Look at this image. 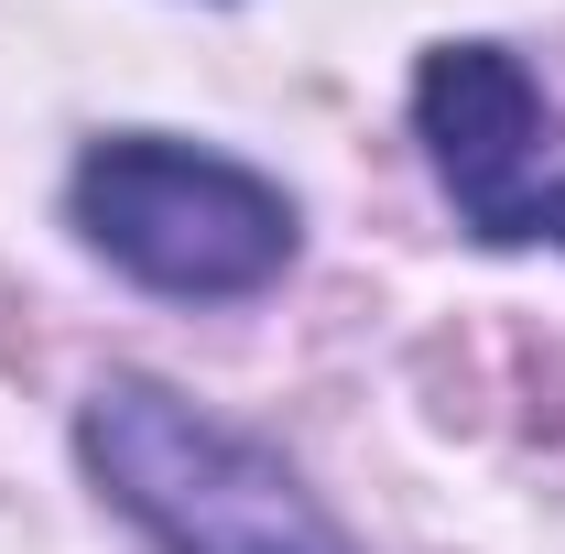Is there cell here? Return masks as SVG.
I'll list each match as a JSON object with an SVG mask.
<instances>
[{
  "label": "cell",
  "instance_id": "6da1fadb",
  "mask_svg": "<svg viewBox=\"0 0 565 554\" xmlns=\"http://www.w3.org/2000/svg\"><path fill=\"white\" fill-rule=\"evenodd\" d=\"M76 435H87V468L109 479V500L163 554H359L282 457L207 424L196 403H174L163 381H98Z\"/></svg>",
  "mask_w": 565,
  "mask_h": 554
},
{
  "label": "cell",
  "instance_id": "7a4b0ae2",
  "mask_svg": "<svg viewBox=\"0 0 565 554\" xmlns=\"http://www.w3.org/2000/svg\"><path fill=\"white\" fill-rule=\"evenodd\" d=\"M76 228L98 262H120L152 294H185V305L262 294L294 262V196L273 174L163 131H109L76 152Z\"/></svg>",
  "mask_w": 565,
  "mask_h": 554
},
{
  "label": "cell",
  "instance_id": "3957f363",
  "mask_svg": "<svg viewBox=\"0 0 565 554\" xmlns=\"http://www.w3.org/2000/svg\"><path fill=\"white\" fill-rule=\"evenodd\" d=\"M414 131H424L446 196H457V217L479 239H500V251L555 239L565 251V174L544 163L555 109L522 76V55H500V44H435L424 76H414Z\"/></svg>",
  "mask_w": 565,
  "mask_h": 554
}]
</instances>
